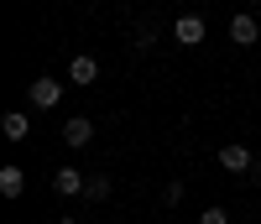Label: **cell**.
Returning <instances> with one entry per match:
<instances>
[{"mask_svg":"<svg viewBox=\"0 0 261 224\" xmlns=\"http://www.w3.org/2000/svg\"><path fill=\"white\" fill-rule=\"evenodd\" d=\"M172 37H178V47H204L209 26H204V16H178L172 21Z\"/></svg>","mask_w":261,"mask_h":224,"instance_id":"obj_1","label":"cell"},{"mask_svg":"<svg viewBox=\"0 0 261 224\" xmlns=\"http://www.w3.org/2000/svg\"><path fill=\"white\" fill-rule=\"evenodd\" d=\"M220 167H225V172H251V167H256V151L241 146V141H230V146H220Z\"/></svg>","mask_w":261,"mask_h":224,"instance_id":"obj_2","label":"cell"},{"mask_svg":"<svg viewBox=\"0 0 261 224\" xmlns=\"http://www.w3.org/2000/svg\"><path fill=\"white\" fill-rule=\"evenodd\" d=\"M230 42H235V47H256V42H261L256 16H235V21H230Z\"/></svg>","mask_w":261,"mask_h":224,"instance_id":"obj_3","label":"cell"},{"mask_svg":"<svg viewBox=\"0 0 261 224\" xmlns=\"http://www.w3.org/2000/svg\"><path fill=\"white\" fill-rule=\"evenodd\" d=\"M84 183H89V177H84V172H73V167H58V172H53V193H58V198L84 193Z\"/></svg>","mask_w":261,"mask_h":224,"instance_id":"obj_4","label":"cell"},{"mask_svg":"<svg viewBox=\"0 0 261 224\" xmlns=\"http://www.w3.org/2000/svg\"><path fill=\"white\" fill-rule=\"evenodd\" d=\"M27 94H32V104H37V109H53V104L63 99V83H58V78H37Z\"/></svg>","mask_w":261,"mask_h":224,"instance_id":"obj_5","label":"cell"},{"mask_svg":"<svg viewBox=\"0 0 261 224\" xmlns=\"http://www.w3.org/2000/svg\"><path fill=\"white\" fill-rule=\"evenodd\" d=\"M63 141H68V146H89L94 141V120H84V115L63 120Z\"/></svg>","mask_w":261,"mask_h":224,"instance_id":"obj_6","label":"cell"},{"mask_svg":"<svg viewBox=\"0 0 261 224\" xmlns=\"http://www.w3.org/2000/svg\"><path fill=\"white\" fill-rule=\"evenodd\" d=\"M0 193H6V198H21V193H27V167H0Z\"/></svg>","mask_w":261,"mask_h":224,"instance_id":"obj_7","label":"cell"},{"mask_svg":"<svg viewBox=\"0 0 261 224\" xmlns=\"http://www.w3.org/2000/svg\"><path fill=\"white\" fill-rule=\"evenodd\" d=\"M68 78H73V83H94V78H99V63H94L89 52H79V58H68Z\"/></svg>","mask_w":261,"mask_h":224,"instance_id":"obj_8","label":"cell"},{"mask_svg":"<svg viewBox=\"0 0 261 224\" xmlns=\"http://www.w3.org/2000/svg\"><path fill=\"white\" fill-rule=\"evenodd\" d=\"M0 130H6V141H27V136H32V120L21 115V109H11V115L0 120Z\"/></svg>","mask_w":261,"mask_h":224,"instance_id":"obj_9","label":"cell"},{"mask_svg":"<svg viewBox=\"0 0 261 224\" xmlns=\"http://www.w3.org/2000/svg\"><path fill=\"white\" fill-rule=\"evenodd\" d=\"M84 198H94V204H99V198H110V172H94L89 183H84Z\"/></svg>","mask_w":261,"mask_h":224,"instance_id":"obj_10","label":"cell"},{"mask_svg":"<svg viewBox=\"0 0 261 224\" xmlns=\"http://www.w3.org/2000/svg\"><path fill=\"white\" fill-rule=\"evenodd\" d=\"M162 204L178 209V204H183V183H167V188H162Z\"/></svg>","mask_w":261,"mask_h":224,"instance_id":"obj_11","label":"cell"},{"mask_svg":"<svg viewBox=\"0 0 261 224\" xmlns=\"http://www.w3.org/2000/svg\"><path fill=\"white\" fill-rule=\"evenodd\" d=\"M199 224H230V214H225V209H204Z\"/></svg>","mask_w":261,"mask_h":224,"instance_id":"obj_12","label":"cell"},{"mask_svg":"<svg viewBox=\"0 0 261 224\" xmlns=\"http://www.w3.org/2000/svg\"><path fill=\"white\" fill-rule=\"evenodd\" d=\"M151 47H157V37H151V32L141 26V32H136V52H151Z\"/></svg>","mask_w":261,"mask_h":224,"instance_id":"obj_13","label":"cell"},{"mask_svg":"<svg viewBox=\"0 0 261 224\" xmlns=\"http://www.w3.org/2000/svg\"><path fill=\"white\" fill-rule=\"evenodd\" d=\"M251 177H261V151H256V167H251Z\"/></svg>","mask_w":261,"mask_h":224,"instance_id":"obj_14","label":"cell"},{"mask_svg":"<svg viewBox=\"0 0 261 224\" xmlns=\"http://www.w3.org/2000/svg\"><path fill=\"white\" fill-rule=\"evenodd\" d=\"M58 224H79V219H58Z\"/></svg>","mask_w":261,"mask_h":224,"instance_id":"obj_15","label":"cell"}]
</instances>
